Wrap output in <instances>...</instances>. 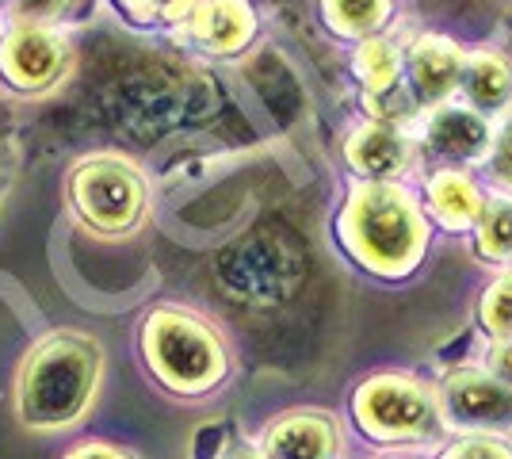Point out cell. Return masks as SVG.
I'll use <instances>...</instances> for the list:
<instances>
[{
	"label": "cell",
	"instance_id": "obj_1",
	"mask_svg": "<svg viewBox=\"0 0 512 459\" xmlns=\"http://www.w3.org/2000/svg\"><path fill=\"white\" fill-rule=\"evenodd\" d=\"M337 226L344 249L379 276L409 272L428 245L425 207L402 184H356Z\"/></svg>",
	"mask_w": 512,
	"mask_h": 459
},
{
	"label": "cell",
	"instance_id": "obj_2",
	"mask_svg": "<svg viewBox=\"0 0 512 459\" xmlns=\"http://www.w3.org/2000/svg\"><path fill=\"white\" fill-rule=\"evenodd\" d=\"M100 383V349L81 333H54L27 356L20 375V417L58 429L85 414Z\"/></svg>",
	"mask_w": 512,
	"mask_h": 459
},
{
	"label": "cell",
	"instance_id": "obj_3",
	"mask_svg": "<svg viewBox=\"0 0 512 459\" xmlns=\"http://www.w3.org/2000/svg\"><path fill=\"white\" fill-rule=\"evenodd\" d=\"M142 349L157 379L172 391H211L226 372V352L214 329L184 310H153L142 326Z\"/></svg>",
	"mask_w": 512,
	"mask_h": 459
},
{
	"label": "cell",
	"instance_id": "obj_4",
	"mask_svg": "<svg viewBox=\"0 0 512 459\" xmlns=\"http://www.w3.org/2000/svg\"><path fill=\"white\" fill-rule=\"evenodd\" d=\"M218 284L222 291L245 306H276L295 295L302 284V249L287 234L276 230H260L249 238L234 241L218 264Z\"/></svg>",
	"mask_w": 512,
	"mask_h": 459
},
{
	"label": "cell",
	"instance_id": "obj_5",
	"mask_svg": "<svg viewBox=\"0 0 512 459\" xmlns=\"http://www.w3.org/2000/svg\"><path fill=\"white\" fill-rule=\"evenodd\" d=\"M69 196L77 203L81 219L96 226L100 234H127L146 215V180L130 161L115 153L85 157L73 169Z\"/></svg>",
	"mask_w": 512,
	"mask_h": 459
},
{
	"label": "cell",
	"instance_id": "obj_6",
	"mask_svg": "<svg viewBox=\"0 0 512 459\" xmlns=\"http://www.w3.org/2000/svg\"><path fill=\"white\" fill-rule=\"evenodd\" d=\"M417 153H425L440 165L467 169V165H486L493 150V123L486 115L467 108L463 100H448L428 111H417V134H409Z\"/></svg>",
	"mask_w": 512,
	"mask_h": 459
},
{
	"label": "cell",
	"instance_id": "obj_7",
	"mask_svg": "<svg viewBox=\"0 0 512 459\" xmlns=\"http://www.w3.org/2000/svg\"><path fill=\"white\" fill-rule=\"evenodd\" d=\"M356 421L371 437L406 440L425 433L432 406L425 391L406 375H375L356 391Z\"/></svg>",
	"mask_w": 512,
	"mask_h": 459
},
{
	"label": "cell",
	"instance_id": "obj_8",
	"mask_svg": "<svg viewBox=\"0 0 512 459\" xmlns=\"http://www.w3.org/2000/svg\"><path fill=\"white\" fill-rule=\"evenodd\" d=\"M467 50L455 43L451 35L425 31L417 35L406 50V92L417 104V111H428L436 104H448L459 92Z\"/></svg>",
	"mask_w": 512,
	"mask_h": 459
},
{
	"label": "cell",
	"instance_id": "obj_9",
	"mask_svg": "<svg viewBox=\"0 0 512 459\" xmlns=\"http://www.w3.org/2000/svg\"><path fill=\"white\" fill-rule=\"evenodd\" d=\"M65 62H69L65 39L43 23H23L0 43V77L20 92L50 88L65 73Z\"/></svg>",
	"mask_w": 512,
	"mask_h": 459
},
{
	"label": "cell",
	"instance_id": "obj_10",
	"mask_svg": "<svg viewBox=\"0 0 512 459\" xmlns=\"http://www.w3.org/2000/svg\"><path fill=\"white\" fill-rule=\"evenodd\" d=\"M344 161L360 184H398L417 161V146L398 123L367 119L344 138Z\"/></svg>",
	"mask_w": 512,
	"mask_h": 459
},
{
	"label": "cell",
	"instance_id": "obj_11",
	"mask_svg": "<svg viewBox=\"0 0 512 459\" xmlns=\"http://www.w3.org/2000/svg\"><path fill=\"white\" fill-rule=\"evenodd\" d=\"M184 35L199 50L230 58L256 39V12L249 0H195L184 16Z\"/></svg>",
	"mask_w": 512,
	"mask_h": 459
},
{
	"label": "cell",
	"instance_id": "obj_12",
	"mask_svg": "<svg viewBox=\"0 0 512 459\" xmlns=\"http://www.w3.org/2000/svg\"><path fill=\"white\" fill-rule=\"evenodd\" d=\"M444 410L459 425H512V387L493 379L490 372L459 368L444 379Z\"/></svg>",
	"mask_w": 512,
	"mask_h": 459
},
{
	"label": "cell",
	"instance_id": "obj_13",
	"mask_svg": "<svg viewBox=\"0 0 512 459\" xmlns=\"http://www.w3.org/2000/svg\"><path fill=\"white\" fill-rule=\"evenodd\" d=\"M486 199H490V192L467 169L440 165V169H432L425 176V211L448 234H467V230H474L478 219H482V211H486Z\"/></svg>",
	"mask_w": 512,
	"mask_h": 459
},
{
	"label": "cell",
	"instance_id": "obj_14",
	"mask_svg": "<svg viewBox=\"0 0 512 459\" xmlns=\"http://www.w3.org/2000/svg\"><path fill=\"white\" fill-rule=\"evenodd\" d=\"M459 92L463 104L490 123L497 115H512V62L501 50H467Z\"/></svg>",
	"mask_w": 512,
	"mask_h": 459
},
{
	"label": "cell",
	"instance_id": "obj_15",
	"mask_svg": "<svg viewBox=\"0 0 512 459\" xmlns=\"http://www.w3.org/2000/svg\"><path fill=\"white\" fill-rule=\"evenodd\" d=\"M268 459H333L337 429L325 414H287L264 437Z\"/></svg>",
	"mask_w": 512,
	"mask_h": 459
},
{
	"label": "cell",
	"instance_id": "obj_16",
	"mask_svg": "<svg viewBox=\"0 0 512 459\" xmlns=\"http://www.w3.org/2000/svg\"><path fill=\"white\" fill-rule=\"evenodd\" d=\"M352 73L367 100H386L394 92H406V50L386 35L360 39V46L352 50Z\"/></svg>",
	"mask_w": 512,
	"mask_h": 459
},
{
	"label": "cell",
	"instance_id": "obj_17",
	"mask_svg": "<svg viewBox=\"0 0 512 459\" xmlns=\"http://www.w3.org/2000/svg\"><path fill=\"white\" fill-rule=\"evenodd\" d=\"M390 8V0H321V16L341 39L379 35V27L390 20Z\"/></svg>",
	"mask_w": 512,
	"mask_h": 459
},
{
	"label": "cell",
	"instance_id": "obj_18",
	"mask_svg": "<svg viewBox=\"0 0 512 459\" xmlns=\"http://www.w3.org/2000/svg\"><path fill=\"white\" fill-rule=\"evenodd\" d=\"M474 249L493 264H512V196L493 192L486 199V211L474 226Z\"/></svg>",
	"mask_w": 512,
	"mask_h": 459
},
{
	"label": "cell",
	"instance_id": "obj_19",
	"mask_svg": "<svg viewBox=\"0 0 512 459\" xmlns=\"http://www.w3.org/2000/svg\"><path fill=\"white\" fill-rule=\"evenodd\" d=\"M482 322L493 333V341H509L512 337V268L486 291V299H482Z\"/></svg>",
	"mask_w": 512,
	"mask_h": 459
},
{
	"label": "cell",
	"instance_id": "obj_20",
	"mask_svg": "<svg viewBox=\"0 0 512 459\" xmlns=\"http://www.w3.org/2000/svg\"><path fill=\"white\" fill-rule=\"evenodd\" d=\"M134 23H184L195 0H115Z\"/></svg>",
	"mask_w": 512,
	"mask_h": 459
},
{
	"label": "cell",
	"instance_id": "obj_21",
	"mask_svg": "<svg viewBox=\"0 0 512 459\" xmlns=\"http://www.w3.org/2000/svg\"><path fill=\"white\" fill-rule=\"evenodd\" d=\"M486 165H490V176H493V184H497V192L512 196V115H509V123L497 131V138H493V150H490V157H486Z\"/></svg>",
	"mask_w": 512,
	"mask_h": 459
},
{
	"label": "cell",
	"instance_id": "obj_22",
	"mask_svg": "<svg viewBox=\"0 0 512 459\" xmlns=\"http://www.w3.org/2000/svg\"><path fill=\"white\" fill-rule=\"evenodd\" d=\"M440 459H512V452L501 444V440L470 437V440H459L455 448H448Z\"/></svg>",
	"mask_w": 512,
	"mask_h": 459
},
{
	"label": "cell",
	"instance_id": "obj_23",
	"mask_svg": "<svg viewBox=\"0 0 512 459\" xmlns=\"http://www.w3.org/2000/svg\"><path fill=\"white\" fill-rule=\"evenodd\" d=\"M490 368H493V379H501V383H509L512 387V345L509 341H497L493 345V356H490Z\"/></svg>",
	"mask_w": 512,
	"mask_h": 459
},
{
	"label": "cell",
	"instance_id": "obj_24",
	"mask_svg": "<svg viewBox=\"0 0 512 459\" xmlns=\"http://www.w3.org/2000/svg\"><path fill=\"white\" fill-rule=\"evenodd\" d=\"M16 4H20V12L27 20H46V16L62 12L69 0H16Z\"/></svg>",
	"mask_w": 512,
	"mask_h": 459
},
{
	"label": "cell",
	"instance_id": "obj_25",
	"mask_svg": "<svg viewBox=\"0 0 512 459\" xmlns=\"http://www.w3.org/2000/svg\"><path fill=\"white\" fill-rule=\"evenodd\" d=\"M65 459H127V456H123V452H115V448H107V444H85V448L69 452Z\"/></svg>",
	"mask_w": 512,
	"mask_h": 459
},
{
	"label": "cell",
	"instance_id": "obj_26",
	"mask_svg": "<svg viewBox=\"0 0 512 459\" xmlns=\"http://www.w3.org/2000/svg\"><path fill=\"white\" fill-rule=\"evenodd\" d=\"M237 459H253V456H237Z\"/></svg>",
	"mask_w": 512,
	"mask_h": 459
}]
</instances>
